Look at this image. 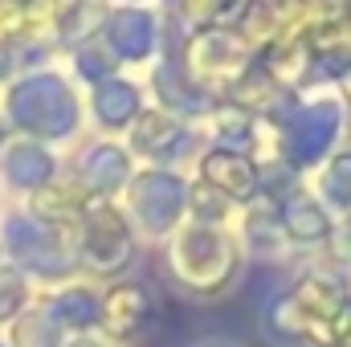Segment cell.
<instances>
[{
  "mask_svg": "<svg viewBox=\"0 0 351 347\" xmlns=\"http://www.w3.org/2000/svg\"><path fill=\"white\" fill-rule=\"evenodd\" d=\"M12 347H58V323L53 315L37 311V315H25L12 331Z\"/></svg>",
  "mask_w": 351,
  "mask_h": 347,
  "instance_id": "3",
  "label": "cell"
},
{
  "mask_svg": "<svg viewBox=\"0 0 351 347\" xmlns=\"http://www.w3.org/2000/svg\"><path fill=\"white\" fill-rule=\"evenodd\" d=\"M70 347H98L94 339H78V344H70Z\"/></svg>",
  "mask_w": 351,
  "mask_h": 347,
  "instance_id": "5",
  "label": "cell"
},
{
  "mask_svg": "<svg viewBox=\"0 0 351 347\" xmlns=\"http://www.w3.org/2000/svg\"><path fill=\"white\" fill-rule=\"evenodd\" d=\"M53 323L58 327H90L94 319H98V302L90 298L86 290H66V294H58V302H53Z\"/></svg>",
  "mask_w": 351,
  "mask_h": 347,
  "instance_id": "1",
  "label": "cell"
},
{
  "mask_svg": "<svg viewBox=\"0 0 351 347\" xmlns=\"http://www.w3.org/2000/svg\"><path fill=\"white\" fill-rule=\"evenodd\" d=\"M25 307V282L12 270H0V319H12Z\"/></svg>",
  "mask_w": 351,
  "mask_h": 347,
  "instance_id": "4",
  "label": "cell"
},
{
  "mask_svg": "<svg viewBox=\"0 0 351 347\" xmlns=\"http://www.w3.org/2000/svg\"><path fill=\"white\" fill-rule=\"evenodd\" d=\"M143 319H147V302H143L139 290H119V294L110 298V307H106V323H110L119 335H127V331L139 327Z\"/></svg>",
  "mask_w": 351,
  "mask_h": 347,
  "instance_id": "2",
  "label": "cell"
}]
</instances>
